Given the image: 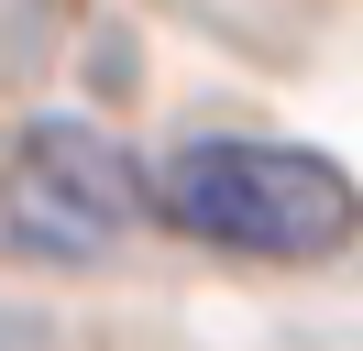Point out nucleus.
I'll list each match as a JSON object with an SVG mask.
<instances>
[{
    "label": "nucleus",
    "instance_id": "obj_1",
    "mask_svg": "<svg viewBox=\"0 0 363 351\" xmlns=\"http://www.w3.org/2000/svg\"><path fill=\"white\" fill-rule=\"evenodd\" d=\"M143 209L209 253H253V263H319L363 231V197L330 154L253 143V132H209V143L165 154L143 176Z\"/></svg>",
    "mask_w": 363,
    "mask_h": 351
},
{
    "label": "nucleus",
    "instance_id": "obj_2",
    "mask_svg": "<svg viewBox=\"0 0 363 351\" xmlns=\"http://www.w3.org/2000/svg\"><path fill=\"white\" fill-rule=\"evenodd\" d=\"M143 219V165L89 121H33L0 176V231L45 263H99Z\"/></svg>",
    "mask_w": 363,
    "mask_h": 351
}]
</instances>
